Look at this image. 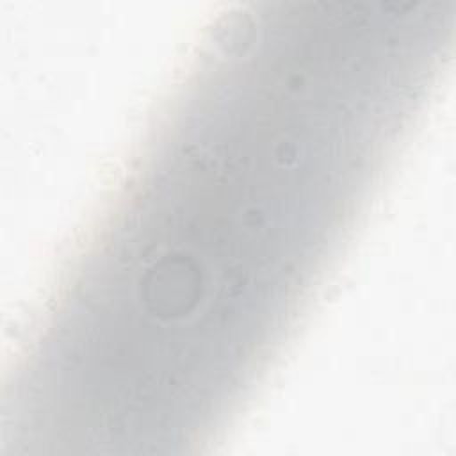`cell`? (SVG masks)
Returning <instances> with one entry per match:
<instances>
[{"label": "cell", "instance_id": "1", "mask_svg": "<svg viewBox=\"0 0 456 456\" xmlns=\"http://www.w3.org/2000/svg\"><path fill=\"white\" fill-rule=\"evenodd\" d=\"M360 221L274 146L162 105L53 303L121 390L221 413L253 395Z\"/></svg>", "mask_w": 456, "mask_h": 456}]
</instances>
